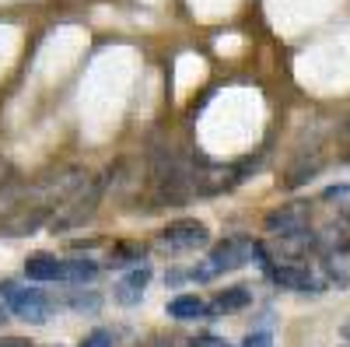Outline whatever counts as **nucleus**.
<instances>
[{
  "label": "nucleus",
  "instance_id": "nucleus-1",
  "mask_svg": "<svg viewBox=\"0 0 350 347\" xmlns=\"http://www.w3.org/2000/svg\"><path fill=\"white\" fill-rule=\"evenodd\" d=\"M259 256V242L249 239V235H231L224 242H217L207 259L189 274L193 281H214L217 274H228V270H242L245 264H252V259Z\"/></svg>",
  "mask_w": 350,
  "mask_h": 347
},
{
  "label": "nucleus",
  "instance_id": "nucleus-2",
  "mask_svg": "<svg viewBox=\"0 0 350 347\" xmlns=\"http://www.w3.org/2000/svg\"><path fill=\"white\" fill-rule=\"evenodd\" d=\"M0 295H4V305L8 312L14 316V320L21 323H46L53 316V302L46 292H39V287H21V284H0Z\"/></svg>",
  "mask_w": 350,
  "mask_h": 347
},
{
  "label": "nucleus",
  "instance_id": "nucleus-3",
  "mask_svg": "<svg viewBox=\"0 0 350 347\" xmlns=\"http://www.w3.org/2000/svg\"><path fill=\"white\" fill-rule=\"evenodd\" d=\"M158 246L165 253H196V249H207L211 246V228L196 221V218H179L172 221L161 235H158Z\"/></svg>",
  "mask_w": 350,
  "mask_h": 347
},
{
  "label": "nucleus",
  "instance_id": "nucleus-4",
  "mask_svg": "<svg viewBox=\"0 0 350 347\" xmlns=\"http://www.w3.org/2000/svg\"><path fill=\"white\" fill-rule=\"evenodd\" d=\"M98 196H102V186H98V183H92V186L81 183V186L64 200V204H60V211L49 218V228H53V231H67V228L81 224L84 218H92V211H95V204H98Z\"/></svg>",
  "mask_w": 350,
  "mask_h": 347
},
{
  "label": "nucleus",
  "instance_id": "nucleus-5",
  "mask_svg": "<svg viewBox=\"0 0 350 347\" xmlns=\"http://www.w3.org/2000/svg\"><path fill=\"white\" fill-rule=\"evenodd\" d=\"M267 277L284 287V292H323L326 287V274H319L315 267H308L305 259H298V264H270L267 267Z\"/></svg>",
  "mask_w": 350,
  "mask_h": 347
},
{
  "label": "nucleus",
  "instance_id": "nucleus-6",
  "mask_svg": "<svg viewBox=\"0 0 350 347\" xmlns=\"http://www.w3.org/2000/svg\"><path fill=\"white\" fill-rule=\"evenodd\" d=\"M42 221H49V207L42 204H18L11 211L0 214V235H8V239H18V235H28V231H36Z\"/></svg>",
  "mask_w": 350,
  "mask_h": 347
},
{
  "label": "nucleus",
  "instance_id": "nucleus-7",
  "mask_svg": "<svg viewBox=\"0 0 350 347\" xmlns=\"http://www.w3.org/2000/svg\"><path fill=\"white\" fill-rule=\"evenodd\" d=\"M151 267H130L120 281L112 284V298L120 302V305H137L140 298H144V292H148V284H151Z\"/></svg>",
  "mask_w": 350,
  "mask_h": 347
},
{
  "label": "nucleus",
  "instance_id": "nucleus-8",
  "mask_svg": "<svg viewBox=\"0 0 350 347\" xmlns=\"http://www.w3.org/2000/svg\"><path fill=\"white\" fill-rule=\"evenodd\" d=\"M308 228V207L305 204H284L277 211L267 214V231L277 239V235H295V231H305Z\"/></svg>",
  "mask_w": 350,
  "mask_h": 347
},
{
  "label": "nucleus",
  "instance_id": "nucleus-9",
  "mask_svg": "<svg viewBox=\"0 0 350 347\" xmlns=\"http://www.w3.org/2000/svg\"><path fill=\"white\" fill-rule=\"evenodd\" d=\"M323 274H326V281H333L340 287L350 284V246L347 242L323 253Z\"/></svg>",
  "mask_w": 350,
  "mask_h": 347
},
{
  "label": "nucleus",
  "instance_id": "nucleus-10",
  "mask_svg": "<svg viewBox=\"0 0 350 347\" xmlns=\"http://www.w3.org/2000/svg\"><path fill=\"white\" fill-rule=\"evenodd\" d=\"M245 305H252V292L242 287V284H235V287H224V292L214 295L211 316H231V312H242Z\"/></svg>",
  "mask_w": 350,
  "mask_h": 347
},
{
  "label": "nucleus",
  "instance_id": "nucleus-11",
  "mask_svg": "<svg viewBox=\"0 0 350 347\" xmlns=\"http://www.w3.org/2000/svg\"><path fill=\"white\" fill-rule=\"evenodd\" d=\"M25 277L32 281H64V259H56L49 253H36L25 259Z\"/></svg>",
  "mask_w": 350,
  "mask_h": 347
},
{
  "label": "nucleus",
  "instance_id": "nucleus-12",
  "mask_svg": "<svg viewBox=\"0 0 350 347\" xmlns=\"http://www.w3.org/2000/svg\"><path fill=\"white\" fill-rule=\"evenodd\" d=\"M165 309H168L172 320H203V316H211V302H203L200 295H179Z\"/></svg>",
  "mask_w": 350,
  "mask_h": 347
},
{
  "label": "nucleus",
  "instance_id": "nucleus-13",
  "mask_svg": "<svg viewBox=\"0 0 350 347\" xmlns=\"http://www.w3.org/2000/svg\"><path fill=\"white\" fill-rule=\"evenodd\" d=\"M98 277V264L95 259H64V281H74V284H84V281H95Z\"/></svg>",
  "mask_w": 350,
  "mask_h": 347
},
{
  "label": "nucleus",
  "instance_id": "nucleus-14",
  "mask_svg": "<svg viewBox=\"0 0 350 347\" xmlns=\"http://www.w3.org/2000/svg\"><path fill=\"white\" fill-rule=\"evenodd\" d=\"M144 253H148V249L137 246V242H120L109 253V267H140Z\"/></svg>",
  "mask_w": 350,
  "mask_h": 347
},
{
  "label": "nucleus",
  "instance_id": "nucleus-15",
  "mask_svg": "<svg viewBox=\"0 0 350 347\" xmlns=\"http://www.w3.org/2000/svg\"><path fill=\"white\" fill-rule=\"evenodd\" d=\"M67 302H70L74 312H98V309H102V295H98V292H77V295H70Z\"/></svg>",
  "mask_w": 350,
  "mask_h": 347
},
{
  "label": "nucleus",
  "instance_id": "nucleus-16",
  "mask_svg": "<svg viewBox=\"0 0 350 347\" xmlns=\"http://www.w3.org/2000/svg\"><path fill=\"white\" fill-rule=\"evenodd\" d=\"M323 200H326V204H336V211H343V214H350V183H340V186H329V190L323 193Z\"/></svg>",
  "mask_w": 350,
  "mask_h": 347
},
{
  "label": "nucleus",
  "instance_id": "nucleus-17",
  "mask_svg": "<svg viewBox=\"0 0 350 347\" xmlns=\"http://www.w3.org/2000/svg\"><path fill=\"white\" fill-rule=\"evenodd\" d=\"M81 347H112V333L109 330H92L81 340Z\"/></svg>",
  "mask_w": 350,
  "mask_h": 347
},
{
  "label": "nucleus",
  "instance_id": "nucleus-18",
  "mask_svg": "<svg viewBox=\"0 0 350 347\" xmlns=\"http://www.w3.org/2000/svg\"><path fill=\"white\" fill-rule=\"evenodd\" d=\"M242 347H273V333H267V330H252V333L242 340Z\"/></svg>",
  "mask_w": 350,
  "mask_h": 347
},
{
  "label": "nucleus",
  "instance_id": "nucleus-19",
  "mask_svg": "<svg viewBox=\"0 0 350 347\" xmlns=\"http://www.w3.org/2000/svg\"><path fill=\"white\" fill-rule=\"evenodd\" d=\"M186 347H228V340H221V337H214V333H203V337L186 340Z\"/></svg>",
  "mask_w": 350,
  "mask_h": 347
},
{
  "label": "nucleus",
  "instance_id": "nucleus-20",
  "mask_svg": "<svg viewBox=\"0 0 350 347\" xmlns=\"http://www.w3.org/2000/svg\"><path fill=\"white\" fill-rule=\"evenodd\" d=\"M0 347H32V344L21 340V337H0Z\"/></svg>",
  "mask_w": 350,
  "mask_h": 347
},
{
  "label": "nucleus",
  "instance_id": "nucleus-21",
  "mask_svg": "<svg viewBox=\"0 0 350 347\" xmlns=\"http://www.w3.org/2000/svg\"><path fill=\"white\" fill-rule=\"evenodd\" d=\"M8 179H11V162H8V158H0V186H4Z\"/></svg>",
  "mask_w": 350,
  "mask_h": 347
},
{
  "label": "nucleus",
  "instance_id": "nucleus-22",
  "mask_svg": "<svg viewBox=\"0 0 350 347\" xmlns=\"http://www.w3.org/2000/svg\"><path fill=\"white\" fill-rule=\"evenodd\" d=\"M340 333H343V337L350 340V316H347V320H343V326H340Z\"/></svg>",
  "mask_w": 350,
  "mask_h": 347
},
{
  "label": "nucleus",
  "instance_id": "nucleus-23",
  "mask_svg": "<svg viewBox=\"0 0 350 347\" xmlns=\"http://www.w3.org/2000/svg\"><path fill=\"white\" fill-rule=\"evenodd\" d=\"M148 347H172V344H168V340H151Z\"/></svg>",
  "mask_w": 350,
  "mask_h": 347
}]
</instances>
